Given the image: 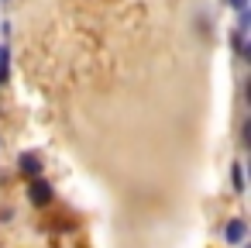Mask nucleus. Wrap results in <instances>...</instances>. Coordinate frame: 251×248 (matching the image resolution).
<instances>
[{
  "label": "nucleus",
  "instance_id": "obj_1",
  "mask_svg": "<svg viewBox=\"0 0 251 248\" xmlns=\"http://www.w3.org/2000/svg\"><path fill=\"white\" fill-rule=\"evenodd\" d=\"M52 196H55V190H52V183H49V179L35 176V179L28 183V200H31L35 207H49V203H52Z\"/></svg>",
  "mask_w": 251,
  "mask_h": 248
},
{
  "label": "nucleus",
  "instance_id": "obj_2",
  "mask_svg": "<svg viewBox=\"0 0 251 248\" xmlns=\"http://www.w3.org/2000/svg\"><path fill=\"white\" fill-rule=\"evenodd\" d=\"M18 169H21V176H28V179H35V176H42V155H35V152H21V159H18Z\"/></svg>",
  "mask_w": 251,
  "mask_h": 248
},
{
  "label": "nucleus",
  "instance_id": "obj_3",
  "mask_svg": "<svg viewBox=\"0 0 251 248\" xmlns=\"http://www.w3.org/2000/svg\"><path fill=\"white\" fill-rule=\"evenodd\" d=\"M244 238H248V220L234 217V220L224 224V241H227V245H241Z\"/></svg>",
  "mask_w": 251,
  "mask_h": 248
},
{
  "label": "nucleus",
  "instance_id": "obj_4",
  "mask_svg": "<svg viewBox=\"0 0 251 248\" xmlns=\"http://www.w3.org/2000/svg\"><path fill=\"white\" fill-rule=\"evenodd\" d=\"M7 76H11V49L7 42H0V86L7 83Z\"/></svg>",
  "mask_w": 251,
  "mask_h": 248
},
{
  "label": "nucleus",
  "instance_id": "obj_5",
  "mask_svg": "<svg viewBox=\"0 0 251 248\" xmlns=\"http://www.w3.org/2000/svg\"><path fill=\"white\" fill-rule=\"evenodd\" d=\"M230 179H234V190H237V193H244V165H241V162H234Z\"/></svg>",
  "mask_w": 251,
  "mask_h": 248
},
{
  "label": "nucleus",
  "instance_id": "obj_6",
  "mask_svg": "<svg viewBox=\"0 0 251 248\" xmlns=\"http://www.w3.org/2000/svg\"><path fill=\"white\" fill-rule=\"evenodd\" d=\"M227 4H230L234 11H248V0H227Z\"/></svg>",
  "mask_w": 251,
  "mask_h": 248
}]
</instances>
